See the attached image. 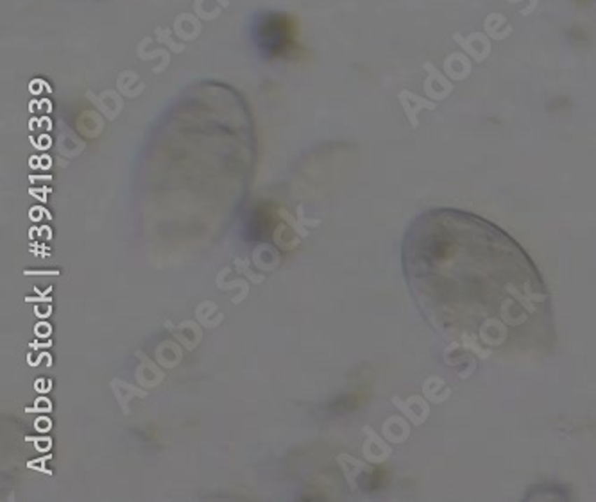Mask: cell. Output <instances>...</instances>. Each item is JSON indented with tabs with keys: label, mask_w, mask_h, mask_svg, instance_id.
Returning a JSON list of instances; mask_svg holds the SVG:
<instances>
[{
	"label": "cell",
	"mask_w": 596,
	"mask_h": 502,
	"mask_svg": "<svg viewBox=\"0 0 596 502\" xmlns=\"http://www.w3.org/2000/svg\"><path fill=\"white\" fill-rule=\"evenodd\" d=\"M405 268L423 315L444 340L483 357L548 353L552 293L527 252L467 211L423 213L405 239Z\"/></svg>",
	"instance_id": "6da1fadb"
},
{
	"label": "cell",
	"mask_w": 596,
	"mask_h": 502,
	"mask_svg": "<svg viewBox=\"0 0 596 502\" xmlns=\"http://www.w3.org/2000/svg\"><path fill=\"white\" fill-rule=\"evenodd\" d=\"M251 38L258 52L269 61L294 59L299 54V29L288 13H260L253 22Z\"/></svg>",
	"instance_id": "7a4b0ae2"
}]
</instances>
